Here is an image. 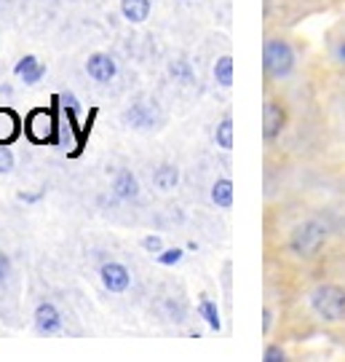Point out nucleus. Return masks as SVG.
<instances>
[{
    "mask_svg": "<svg viewBox=\"0 0 345 362\" xmlns=\"http://www.w3.org/2000/svg\"><path fill=\"white\" fill-rule=\"evenodd\" d=\"M262 65H265V73L273 75V78H284L289 75L292 68H295V51L286 41H268L265 44V51H262Z\"/></svg>",
    "mask_w": 345,
    "mask_h": 362,
    "instance_id": "f257e3e1",
    "label": "nucleus"
},
{
    "mask_svg": "<svg viewBox=\"0 0 345 362\" xmlns=\"http://www.w3.org/2000/svg\"><path fill=\"white\" fill-rule=\"evenodd\" d=\"M310 303H313L316 314L329 319V322H337V319L345 317V290L337 287V285H324V287H319V290L313 293V298H310Z\"/></svg>",
    "mask_w": 345,
    "mask_h": 362,
    "instance_id": "f03ea898",
    "label": "nucleus"
},
{
    "mask_svg": "<svg viewBox=\"0 0 345 362\" xmlns=\"http://www.w3.org/2000/svg\"><path fill=\"white\" fill-rule=\"evenodd\" d=\"M24 124H27V137L38 145H48V142L57 140V115L51 111H43V108L32 111Z\"/></svg>",
    "mask_w": 345,
    "mask_h": 362,
    "instance_id": "7ed1b4c3",
    "label": "nucleus"
},
{
    "mask_svg": "<svg viewBox=\"0 0 345 362\" xmlns=\"http://www.w3.org/2000/svg\"><path fill=\"white\" fill-rule=\"evenodd\" d=\"M324 239H326V228H324L322 223H316V220H310V223H302V226L295 231L292 249L300 252V255H316L319 247L324 245Z\"/></svg>",
    "mask_w": 345,
    "mask_h": 362,
    "instance_id": "20e7f679",
    "label": "nucleus"
},
{
    "mask_svg": "<svg viewBox=\"0 0 345 362\" xmlns=\"http://www.w3.org/2000/svg\"><path fill=\"white\" fill-rule=\"evenodd\" d=\"M99 279H102V285H105V290L108 293H126L131 285V274L129 269L124 266V263H115V260H110L105 263L102 269H99Z\"/></svg>",
    "mask_w": 345,
    "mask_h": 362,
    "instance_id": "39448f33",
    "label": "nucleus"
},
{
    "mask_svg": "<svg viewBox=\"0 0 345 362\" xmlns=\"http://www.w3.org/2000/svg\"><path fill=\"white\" fill-rule=\"evenodd\" d=\"M158 111L150 102H134L129 111L124 113V121L129 124L131 129H152L158 124Z\"/></svg>",
    "mask_w": 345,
    "mask_h": 362,
    "instance_id": "423d86ee",
    "label": "nucleus"
},
{
    "mask_svg": "<svg viewBox=\"0 0 345 362\" xmlns=\"http://www.w3.org/2000/svg\"><path fill=\"white\" fill-rule=\"evenodd\" d=\"M35 330L41 336H54V333L62 330V314L54 303H41L35 309Z\"/></svg>",
    "mask_w": 345,
    "mask_h": 362,
    "instance_id": "0eeeda50",
    "label": "nucleus"
},
{
    "mask_svg": "<svg viewBox=\"0 0 345 362\" xmlns=\"http://www.w3.org/2000/svg\"><path fill=\"white\" fill-rule=\"evenodd\" d=\"M86 73L97 84H110L115 78V59L110 54H91L86 62Z\"/></svg>",
    "mask_w": 345,
    "mask_h": 362,
    "instance_id": "6e6552de",
    "label": "nucleus"
},
{
    "mask_svg": "<svg viewBox=\"0 0 345 362\" xmlns=\"http://www.w3.org/2000/svg\"><path fill=\"white\" fill-rule=\"evenodd\" d=\"M284 121H286L284 108L276 102H265V108H262V135H265V140L279 137L281 129H284Z\"/></svg>",
    "mask_w": 345,
    "mask_h": 362,
    "instance_id": "1a4fd4ad",
    "label": "nucleus"
},
{
    "mask_svg": "<svg viewBox=\"0 0 345 362\" xmlns=\"http://www.w3.org/2000/svg\"><path fill=\"white\" fill-rule=\"evenodd\" d=\"M19 135H22V118L8 108H0V145H11Z\"/></svg>",
    "mask_w": 345,
    "mask_h": 362,
    "instance_id": "9d476101",
    "label": "nucleus"
},
{
    "mask_svg": "<svg viewBox=\"0 0 345 362\" xmlns=\"http://www.w3.org/2000/svg\"><path fill=\"white\" fill-rule=\"evenodd\" d=\"M112 193H115L118 199H124V202H131V199L139 196V182H137V178L131 175L129 169H124V172L115 175V180H112Z\"/></svg>",
    "mask_w": 345,
    "mask_h": 362,
    "instance_id": "9b49d317",
    "label": "nucleus"
},
{
    "mask_svg": "<svg viewBox=\"0 0 345 362\" xmlns=\"http://www.w3.org/2000/svg\"><path fill=\"white\" fill-rule=\"evenodd\" d=\"M150 0H121V14L126 17V22L139 24L150 17Z\"/></svg>",
    "mask_w": 345,
    "mask_h": 362,
    "instance_id": "f8f14e48",
    "label": "nucleus"
},
{
    "mask_svg": "<svg viewBox=\"0 0 345 362\" xmlns=\"http://www.w3.org/2000/svg\"><path fill=\"white\" fill-rule=\"evenodd\" d=\"M177 182H179V169L174 164H161L152 172V185L158 191H172V188H177Z\"/></svg>",
    "mask_w": 345,
    "mask_h": 362,
    "instance_id": "ddd939ff",
    "label": "nucleus"
},
{
    "mask_svg": "<svg viewBox=\"0 0 345 362\" xmlns=\"http://www.w3.org/2000/svg\"><path fill=\"white\" fill-rule=\"evenodd\" d=\"M212 202L217 204V207H222V209H230L233 207V182L228 180H217L215 185H212Z\"/></svg>",
    "mask_w": 345,
    "mask_h": 362,
    "instance_id": "4468645a",
    "label": "nucleus"
},
{
    "mask_svg": "<svg viewBox=\"0 0 345 362\" xmlns=\"http://www.w3.org/2000/svg\"><path fill=\"white\" fill-rule=\"evenodd\" d=\"M169 75H172L174 81L185 84V86L195 84V73H193V68H190L188 59H172V62H169Z\"/></svg>",
    "mask_w": 345,
    "mask_h": 362,
    "instance_id": "2eb2a0df",
    "label": "nucleus"
},
{
    "mask_svg": "<svg viewBox=\"0 0 345 362\" xmlns=\"http://www.w3.org/2000/svg\"><path fill=\"white\" fill-rule=\"evenodd\" d=\"M215 78H217V84L225 86V89L233 84V57H222V59H217Z\"/></svg>",
    "mask_w": 345,
    "mask_h": 362,
    "instance_id": "dca6fc26",
    "label": "nucleus"
},
{
    "mask_svg": "<svg viewBox=\"0 0 345 362\" xmlns=\"http://www.w3.org/2000/svg\"><path fill=\"white\" fill-rule=\"evenodd\" d=\"M217 145L225 148V151L233 148V118L230 115H225L219 121V126H217Z\"/></svg>",
    "mask_w": 345,
    "mask_h": 362,
    "instance_id": "f3484780",
    "label": "nucleus"
},
{
    "mask_svg": "<svg viewBox=\"0 0 345 362\" xmlns=\"http://www.w3.org/2000/svg\"><path fill=\"white\" fill-rule=\"evenodd\" d=\"M198 312H201V317L209 322V327H212V330H219V327H222V322H219V312H217V306L209 301V298H204V301H201Z\"/></svg>",
    "mask_w": 345,
    "mask_h": 362,
    "instance_id": "a211bd4d",
    "label": "nucleus"
},
{
    "mask_svg": "<svg viewBox=\"0 0 345 362\" xmlns=\"http://www.w3.org/2000/svg\"><path fill=\"white\" fill-rule=\"evenodd\" d=\"M182 260V249H161L158 252V263L161 266H174V263H179Z\"/></svg>",
    "mask_w": 345,
    "mask_h": 362,
    "instance_id": "6ab92c4d",
    "label": "nucleus"
},
{
    "mask_svg": "<svg viewBox=\"0 0 345 362\" xmlns=\"http://www.w3.org/2000/svg\"><path fill=\"white\" fill-rule=\"evenodd\" d=\"M38 65H41V62H38L35 57H24V59H19V62H17L14 73H17V78H24V75H27L30 70H35Z\"/></svg>",
    "mask_w": 345,
    "mask_h": 362,
    "instance_id": "aec40b11",
    "label": "nucleus"
},
{
    "mask_svg": "<svg viewBox=\"0 0 345 362\" xmlns=\"http://www.w3.org/2000/svg\"><path fill=\"white\" fill-rule=\"evenodd\" d=\"M14 169V153L8 151V145H0V175Z\"/></svg>",
    "mask_w": 345,
    "mask_h": 362,
    "instance_id": "412c9836",
    "label": "nucleus"
},
{
    "mask_svg": "<svg viewBox=\"0 0 345 362\" xmlns=\"http://www.w3.org/2000/svg\"><path fill=\"white\" fill-rule=\"evenodd\" d=\"M43 75H46V68H43V65H38L35 70H30V73H27V75L22 78V81L27 84V86H35V84H38V81H41Z\"/></svg>",
    "mask_w": 345,
    "mask_h": 362,
    "instance_id": "4be33fe9",
    "label": "nucleus"
},
{
    "mask_svg": "<svg viewBox=\"0 0 345 362\" xmlns=\"http://www.w3.org/2000/svg\"><path fill=\"white\" fill-rule=\"evenodd\" d=\"M142 247L148 249V252H155V255H158V252L164 249V242H161L158 236H145V239H142Z\"/></svg>",
    "mask_w": 345,
    "mask_h": 362,
    "instance_id": "5701e85b",
    "label": "nucleus"
},
{
    "mask_svg": "<svg viewBox=\"0 0 345 362\" xmlns=\"http://www.w3.org/2000/svg\"><path fill=\"white\" fill-rule=\"evenodd\" d=\"M11 274V258L6 252H0V282H6Z\"/></svg>",
    "mask_w": 345,
    "mask_h": 362,
    "instance_id": "b1692460",
    "label": "nucleus"
},
{
    "mask_svg": "<svg viewBox=\"0 0 345 362\" xmlns=\"http://www.w3.org/2000/svg\"><path fill=\"white\" fill-rule=\"evenodd\" d=\"M265 360H268V362H281V360H284V352H281V346H268V349H265Z\"/></svg>",
    "mask_w": 345,
    "mask_h": 362,
    "instance_id": "393cba45",
    "label": "nucleus"
},
{
    "mask_svg": "<svg viewBox=\"0 0 345 362\" xmlns=\"http://www.w3.org/2000/svg\"><path fill=\"white\" fill-rule=\"evenodd\" d=\"M19 199H22V202H38V199H41V193H22Z\"/></svg>",
    "mask_w": 345,
    "mask_h": 362,
    "instance_id": "a878e982",
    "label": "nucleus"
},
{
    "mask_svg": "<svg viewBox=\"0 0 345 362\" xmlns=\"http://www.w3.org/2000/svg\"><path fill=\"white\" fill-rule=\"evenodd\" d=\"M337 57H340V59H343V62H345V44L337 46Z\"/></svg>",
    "mask_w": 345,
    "mask_h": 362,
    "instance_id": "bb28decb",
    "label": "nucleus"
}]
</instances>
